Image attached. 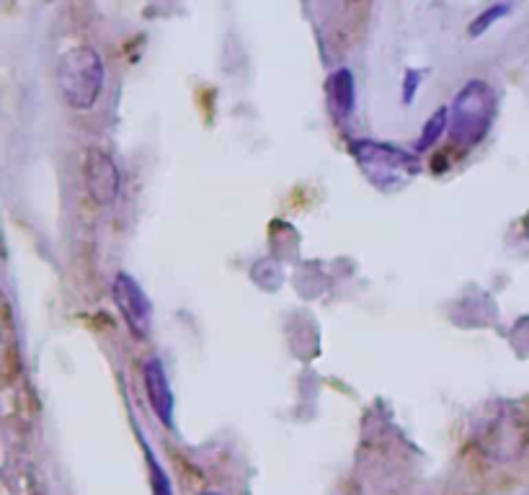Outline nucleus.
Returning <instances> with one entry per match:
<instances>
[{
  "mask_svg": "<svg viewBox=\"0 0 529 495\" xmlns=\"http://www.w3.org/2000/svg\"><path fill=\"white\" fill-rule=\"evenodd\" d=\"M104 62L91 47H73L57 62V86L62 101L75 111H88L96 106L104 91Z\"/></svg>",
  "mask_w": 529,
  "mask_h": 495,
  "instance_id": "obj_1",
  "label": "nucleus"
},
{
  "mask_svg": "<svg viewBox=\"0 0 529 495\" xmlns=\"http://www.w3.org/2000/svg\"><path fill=\"white\" fill-rule=\"evenodd\" d=\"M496 91L486 80H470L452 101V140L462 147L478 145L496 119Z\"/></svg>",
  "mask_w": 529,
  "mask_h": 495,
  "instance_id": "obj_2",
  "label": "nucleus"
},
{
  "mask_svg": "<svg viewBox=\"0 0 529 495\" xmlns=\"http://www.w3.org/2000/svg\"><path fill=\"white\" fill-rule=\"evenodd\" d=\"M351 153L362 165L367 178L385 189L406 184L408 178L416 176V165H419L411 153L393 145H382V142H354Z\"/></svg>",
  "mask_w": 529,
  "mask_h": 495,
  "instance_id": "obj_3",
  "label": "nucleus"
},
{
  "mask_svg": "<svg viewBox=\"0 0 529 495\" xmlns=\"http://www.w3.org/2000/svg\"><path fill=\"white\" fill-rule=\"evenodd\" d=\"M83 181H86V191L91 196L93 204L99 207H109L119 196V186H122V176L109 153L99 150V147H88L86 158H83Z\"/></svg>",
  "mask_w": 529,
  "mask_h": 495,
  "instance_id": "obj_4",
  "label": "nucleus"
},
{
  "mask_svg": "<svg viewBox=\"0 0 529 495\" xmlns=\"http://www.w3.org/2000/svg\"><path fill=\"white\" fill-rule=\"evenodd\" d=\"M114 302H117L122 318L132 328L137 338H145L153 328V305L148 294L142 292L140 284L130 274H117L114 279Z\"/></svg>",
  "mask_w": 529,
  "mask_h": 495,
  "instance_id": "obj_5",
  "label": "nucleus"
},
{
  "mask_svg": "<svg viewBox=\"0 0 529 495\" xmlns=\"http://www.w3.org/2000/svg\"><path fill=\"white\" fill-rule=\"evenodd\" d=\"M142 377H145V390H148V400L153 405L155 416L166 423V426H173V392L160 359L145 361Z\"/></svg>",
  "mask_w": 529,
  "mask_h": 495,
  "instance_id": "obj_6",
  "label": "nucleus"
},
{
  "mask_svg": "<svg viewBox=\"0 0 529 495\" xmlns=\"http://www.w3.org/2000/svg\"><path fill=\"white\" fill-rule=\"evenodd\" d=\"M357 101V88H354V75L351 70L341 68L328 78V104L336 119H346L354 111Z\"/></svg>",
  "mask_w": 529,
  "mask_h": 495,
  "instance_id": "obj_7",
  "label": "nucleus"
},
{
  "mask_svg": "<svg viewBox=\"0 0 529 495\" xmlns=\"http://www.w3.org/2000/svg\"><path fill=\"white\" fill-rule=\"evenodd\" d=\"M447 124H450V111L439 109L437 114H434V117L426 122L424 135H421V140H419V150H429V147L437 145L439 137H442V132L447 129Z\"/></svg>",
  "mask_w": 529,
  "mask_h": 495,
  "instance_id": "obj_8",
  "label": "nucleus"
},
{
  "mask_svg": "<svg viewBox=\"0 0 529 495\" xmlns=\"http://www.w3.org/2000/svg\"><path fill=\"white\" fill-rule=\"evenodd\" d=\"M509 11H511L509 3H499V6L486 8V11L480 13L478 19H475L473 24H470V29H468L470 31V37H480V34H483V31L488 29V26H493L499 19H504V16Z\"/></svg>",
  "mask_w": 529,
  "mask_h": 495,
  "instance_id": "obj_9",
  "label": "nucleus"
},
{
  "mask_svg": "<svg viewBox=\"0 0 529 495\" xmlns=\"http://www.w3.org/2000/svg\"><path fill=\"white\" fill-rule=\"evenodd\" d=\"M148 462H150V475H153L155 495H173L171 480H168V475L163 472V467L158 465V459H155L150 452H148Z\"/></svg>",
  "mask_w": 529,
  "mask_h": 495,
  "instance_id": "obj_10",
  "label": "nucleus"
},
{
  "mask_svg": "<svg viewBox=\"0 0 529 495\" xmlns=\"http://www.w3.org/2000/svg\"><path fill=\"white\" fill-rule=\"evenodd\" d=\"M419 80H421L419 70H416V73H413V70H408V75H406V93H403V101H411V91L416 93V88H419Z\"/></svg>",
  "mask_w": 529,
  "mask_h": 495,
  "instance_id": "obj_11",
  "label": "nucleus"
},
{
  "mask_svg": "<svg viewBox=\"0 0 529 495\" xmlns=\"http://www.w3.org/2000/svg\"><path fill=\"white\" fill-rule=\"evenodd\" d=\"M202 495H215V493H202Z\"/></svg>",
  "mask_w": 529,
  "mask_h": 495,
  "instance_id": "obj_12",
  "label": "nucleus"
}]
</instances>
